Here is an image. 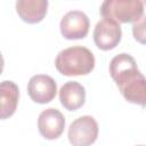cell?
I'll list each match as a JSON object with an SVG mask.
<instances>
[{
	"label": "cell",
	"instance_id": "obj_2",
	"mask_svg": "<svg viewBox=\"0 0 146 146\" xmlns=\"http://www.w3.org/2000/svg\"><path fill=\"white\" fill-rule=\"evenodd\" d=\"M55 66L60 74L66 76L87 75L95 67V57L88 48L73 46L58 52Z\"/></svg>",
	"mask_w": 146,
	"mask_h": 146
},
{
	"label": "cell",
	"instance_id": "obj_9",
	"mask_svg": "<svg viewBox=\"0 0 146 146\" xmlns=\"http://www.w3.org/2000/svg\"><path fill=\"white\" fill-rule=\"evenodd\" d=\"M48 8L47 0H18L16 2V11L18 16L29 24L41 22Z\"/></svg>",
	"mask_w": 146,
	"mask_h": 146
},
{
	"label": "cell",
	"instance_id": "obj_14",
	"mask_svg": "<svg viewBox=\"0 0 146 146\" xmlns=\"http://www.w3.org/2000/svg\"><path fill=\"white\" fill-rule=\"evenodd\" d=\"M139 146H143V145H139Z\"/></svg>",
	"mask_w": 146,
	"mask_h": 146
},
{
	"label": "cell",
	"instance_id": "obj_10",
	"mask_svg": "<svg viewBox=\"0 0 146 146\" xmlns=\"http://www.w3.org/2000/svg\"><path fill=\"white\" fill-rule=\"evenodd\" d=\"M19 89L13 81L0 82V120L10 117L17 108Z\"/></svg>",
	"mask_w": 146,
	"mask_h": 146
},
{
	"label": "cell",
	"instance_id": "obj_8",
	"mask_svg": "<svg viewBox=\"0 0 146 146\" xmlns=\"http://www.w3.org/2000/svg\"><path fill=\"white\" fill-rule=\"evenodd\" d=\"M65 117L57 108L49 107L42 111L38 119V129L41 136L48 140L57 139L64 131Z\"/></svg>",
	"mask_w": 146,
	"mask_h": 146
},
{
	"label": "cell",
	"instance_id": "obj_1",
	"mask_svg": "<svg viewBox=\"0 0 146 146\" xmlns=\"http://www.w3.org/2000/svg\"><path fill=\"white\" fill-rule=\"evenodd\" d=\"M110 73L122 96L132 104L145 106L146 83L136 60L128 54H119L110 63Z\"/></svg>",
	"mask_w": 146,
	"mask_h": 146
},
{
	"label": "cell",
	"instance_id": "obj_4",
	"mask_svg": "<svg viewBox=\"0 0 146 146\" xmlns=\"http://www.w3.org/2000/svg\"><path fill=\"white\" fill-rule=\"evenodd\" d=\"M98 123L90 115L75 119L68 128V140L73 146H90L98 137Z\"/></svg>",
	"mask_w": 146,
	"mask_h": 146
},
{
	"label": "cell",
	"instance_id": "obj_11",
	"mask_svg": "<svg viewBox=\"0 0 146 146\" xmlns=\"http://www.w3.org/2000/svg\"><path fill=\"white\" fill-rule=\"evenodd\" d=\"M60 104L67 111H76L86 100V90L83 86L76 81H67L59 90Z\"/></svg>",
	"mask_w": 146,
	"mask_h": 146
},
{
	"label": "cell",
	"instance_id": "obj_7",
	"mask_svg": "<svg viewBox=\"0 0 146 146\" xmlns=\"http://www.w3.org/2000/svg\"><path fill=\"white\" fill-rule=\"evenodd\" d=\"M57 92L55 80L46 74L33 75L27 83V94L34 103L47 104L51 102Z\"/></svg>",
	"mask_w": 146,
	"mask_h": 146
},
{
	"label": "cell",
	"instance_id": "obj_6",
	"mask_svg": "<svg viewBox=\"0 0 146 146\" xmlns=\"http://www.w3.org/2000/svg\"><path fill=\"white\" fill-rule=\"evenodd\" d=\"M122 30L120 24L103 18L99 21L94 30V41L102 50H111L115 48L121 41Z\"/></svg>",
	"mask_w": 146,
	"mask_h": 146
},
{
	"label": "cell",
	"instance_id": "obj_12",
	"mask_svg": "<svg viewBox=\"0 0 146 146\" xmlns=\"http://www.w3.org/2000/svg\"><path fill=\"white\" fill-rule=\"evenodd\" d=\"M132 32H133V36L136 40H138L141 43L145 42V40H144V36H145V17H143L138 22L133 23Z\"/></svg>",
	"mask_w": 146,
	"mask_h": 146
},
{
	"label": "cell",
	"instance_id": "obj_13",
	"mask_svg": "<svg viewBox=\"0 0 146 146\" xmlns=\"http://www.w3.org/2000/svg\"><path fill=\"white\" fill-rule=\"evenodd\" d=\"M3 65H5L3 57H2V55H1V52H0V74H1V73H2V71H3Z\"/></svg>",
	"mask_w": 146,
	"mask_h": 146
},
{
	"label": "cell",
	"instance_id": "obj_3",
	"mask_svg": "<svg viewBox=\"0 0 146 146\" xmlns=\"http://www.w3.org/2000/svg\"><path fill=\"white\" fill-rule=\"evenodd\" d=\"M103 18L120 23H136L144 17V2L139 0H106L100 6Z\"/></svg>",
	"mask_w": 146,
	"mask_h": 146
},
{
	"label": "cell",
	"instance_id": "obj_5",
	"mask_svg": "<svg viewBox=\"0 0 146 146\" xmlns=\"http://www.w3.org/2000/svg\"><path fill=\"white\" fill-rule=\"evenodd\" d=\"M89 18L81 10L67 11L59 24L62 35L67 40H79L87 36L89 32Z\"/></svg>",
	"mask_w": 146,
	"mask_h": 146
}]
</instances>
